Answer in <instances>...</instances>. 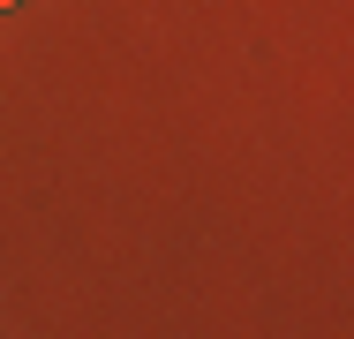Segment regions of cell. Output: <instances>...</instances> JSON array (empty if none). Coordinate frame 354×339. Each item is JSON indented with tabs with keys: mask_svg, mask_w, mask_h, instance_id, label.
<instances>
[{
	"mask_svg": "<svg viewBox=\"0 0 354 339\" xmlns=\"http://www.w3.org/2000/svg\"><path fill=\"white\" fill-rule=\"evenodd\" d=\"M0 8H15V0H0Z\"/></svg>",
	"mask_w": 354,
	"mask_h": 339,
	"instance_id": "1",
	"label": "cell"
}]
</instances>
